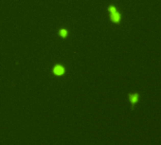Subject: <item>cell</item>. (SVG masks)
Wrapping results in <instances>:
<instances>
[{
    "label": "cell",
    "mask_w": 161,
    "mask_h": 145,
    "mask_svg": "<svg viewBox=\"0 0 161 145\" xmlns=\"http://www.w3.org/2000/svg\"><path fill=\"white\" fill-rule=\"evenodd\" d=\"M53 72L54 74L56 75H63L64 73V68L62 66V65H56L54 68H53Z\"/></svg>",
    "instance_id": "3957f363"
},
{
    "label": "cell",
    "mask_w": 161,
    "mask_h": 145,
    "mask_svg": "<svg viewBox=\"0 0 161 145\" xmlns=\"http://www.w3.org/2000/svg\"><path fill=\"white\" fill-rule=\"evenodd\" d=\"M111 19H112L113 22L115 23H119L120 21V14H119L118 12H114V13H111Z\"/></svg>",
    "instance_id": "7a4b0ae2"
},
{
    "label": "cell",
    "mask_w": 161,
    "mask_h": 145,
    "mask_svg": "<svg viewBox=\"0 0 161 145\" xmlns=\"http://www.w3.org/2000/svg\"><path fill=\"white\" fill-rule=\"evenodd\" d=\"M60 34H61L62 37H65L66 34H67V31L64 30V29H62V30H60Z\"/></svg>",
    "instance_id": "277c9868"
},
{
    "label": "cell",
    "mask_w": 161,
    "mask_h": 145,
    "mask_svg": "<svg viewBox=\"0 0 161 145\" xmlns=\"http://www.w3.org/2000/svg\"><path fill=\"white\" fill-rule=\"evenodd\" d=\"M139 99V93H130L129 94V100H130V103L132 104V108L135 107V105L137 103Z\"/></svg>",
    "instance_id": "6da1fadb"
}]
</instances>
